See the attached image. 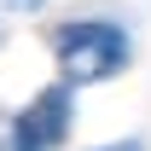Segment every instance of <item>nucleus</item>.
Here are the masks:
<instances>
[{
  "mask_svg": "<svg viewBox=\"0 0 151 151\" xmlns=\"http://www.w3.org/2000/svg\"><path fill=\"white\" fill-rule=\"evenodd\" d=\"M52 64L64 87H99V81H116V76L134 64V29L116 18H70L52 23Z\"/></svg>",
  "mask_w": 151,
  "mask_h": 151,
  "instance_id": "1",
  "label": "nucleus"
},
{
  "mask_svg": "<svg viewBox=\"0 0 151 151\" xmlns=\"http://www.w3.org/2000/svg\"><path fill=\"white\" fill-rule=\"evenodd\" d=\"M99 151H145L139 139H116V145H99Z\"/></svg>",
  "mask_w": 151,
  "mask_h": 151,
  "instance_id": "5",
  "label": "nucleus"
},
{
  "mask_svg": "<svg viewBox=\"0 0 151 151\" xmlns=\"http://www.w3.org/2000/svg\"><path fill=\"white\" fill-rule=\"evenodd\" d=\"M76 128V87L52 81L23 111H12V151H58Z\"/></svg>",
  "mask_w": 151,
  "mask_h": 151,
  "instance_id": "2",
  "label": "nucleus"
},
{
  "mask_svg": "<svg viewBox=\"0 0 151 151\" xmlns=\"http://www.w3.org/2000/svg\"><path fill=\"white\" fill-rule=\"evenodd\" d=\"M0 151H12V111H0Z\"/></svg>",
  "mask_w": 151,
  "mask_h": 151,
  "instance_id": "4",
  "label": "nucleus"
},
{
  "mask_svg": "<svg viewBox=\"0 0 151 151\" xmlns=\"http://www.w3.org/2000/svg\"><path fill=\"white\" fill-rule=\"evenodd\" d=\"M0 41H6V18H0Z\"/></svg>",
  "mask_w": 151,
  "mask_h": 151,
  "instance_id": "6",
  "label": "nucleus"
},
{
  "mask_svg": "<svg viewBox=\"0 0 151 151\" xmlns=\"http://www.w3.org/2000/svg\"><path fill=\"white\" fill-rule=\"evenodd\" d=\"M0 6H6V12H41L47 0H0Z\"/></svg>",
  "mask_w": 151,
  "mask_h": 151,
  "instance_id": "3",
  "label": "nucleus"
}]
</instances>
